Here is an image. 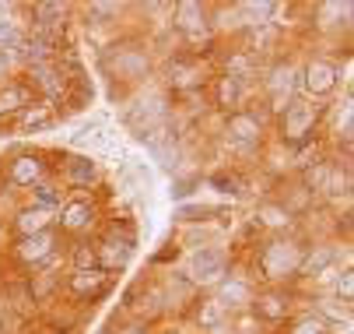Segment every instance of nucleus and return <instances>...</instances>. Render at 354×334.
<instances>
[{
    "label": "nucleus",
    "instance_id": "nucleus-1",
    "mask_svg": "<svg viewBox=\"0 0 354 334\" xmlns=\"http://www.w3.org/2000/svg\"><path fill=\"white\" fill-rule=\"evenodd\" d=\"M301 254H306V247H298L295 240H281L277 236V240L263 243V250H260V274L274 285V289H281V285L298 278Z\"/></svg>",
    "mask_w": 354,
    "mask_h": 334
},
{
    "label": "nucleus",
    "instance_id": "nucleus-2",
    "mask_svg": "<svg viewBox=\"0 0 354 334\" xmlns=\"http://www.w3.org/2000/svg\"><path fill=\"white\" fill-rule=\"evenodd\" d=\"M106 71L120 81H140L151 71V57L140 50V46H109L102 57Z\"/></svg>",
    "mask_w": 354,
    "mask_h": 334
},
{
    "label": "nucleus",
    "instance_id": "nucleus-3",
    "mask_svg": "<svg viewBox=\"0 0 354 334\" xmlns=\"http://www.w3.org/2000/svg\"><path fill=\"white\" fill-rule=\"evenodd\" d=\"M316 120H319V106L291 99L281 109V137L288 141V145H301V141L316 130Z\"/></svg>",
    "mask_w": 354,
    "mask_h": 334
},
{
    "label": "nucleus",
    "instance_id": "nucleus-4",
    "mask_svg": "<svg viewBox=\"0 0 354 334\" xmlns=\"http://www.w3.org/2000/svg\"><path fill=\"white\" fill-rule=\"evenodd\" d=\"M95 254H98V267H102L106 274L109 271H123L130 264V257H133V229L113 225L106 240L95 247Z\"/></svg>",
    "mask_w": 354,
    "mask_h": 334
},
{
    "label": "nucleus",
    "instance_id": "nucleus-5",
    "mask_svg": "<svg viewBox=\"0 0 354 334\" xmlns=\"http://www.w3.org/2000/svg\"><path fill=\"white\" fill-rule=\"evenodd\" d=\"M228 278V254L221 247H196L189 257V281L193 285H218Z\"/></svg>",
    "mask_w": 354,
    "mask_h": 334
},
{
    "label": "nucleus",
    "instance_id": "nucleus-6",
    "mask_svg": "<svg viewBox=\"0 0 354 334\" xmlns=\"http://www.w3.org/2000/svg\"><path fill=\"white\" fill-rule=\"evenodd\" d=\"M337 81H340L337 64H333V60H323V57L309 60L306 67L298 71V85H301V91H306L309 99H323V95H333V91H337Z\"/></svg>",
    "mask_w": 354,
    "mask_h": 334
},
{
    "label": "nucleus",
    "instance_id": "nucleus-7",
    "mask_svg": "<svg viewBox=\"0 0 354 334\" xmlns=\"http://www.w3.org/2000/svg\"><path fill=\"white\" fill-rule=\"evenodd\" d=\"M53 254H57V229L35 232V236H18V243H15V257L25 267H39L42 261H49Z\"/></svg>",
    "mask_w": 354,
    "mask_h": 334
},
{
    "label": "nucleus",
    "instance_id": "nucleus-8",
    "mask_svg": "<svg viewBox=\"0 0 354 334\" xmlns=\"http://www.w3.org/2000/svg\"><path fill=\"white\" fill-rule=\"evenodd\" d=\"M225 130H228V137L235 141V145H242V148H257V145H260V137H263V123H260V116H257V113H249V109H235V113H228Z\"/></svg>",
    "mask_w": 354,
    "mask_h": 334
},
{
    "label": "nucleus",
    "instance_id": "nucleus-9",
    "mask_svg": "<svg viewBox=\"0 0 354 334\" xmlns=\"http://www.w3.org/2000/svg\"><path fill=\"white\" fill-rule=\"evenodd\" d=\"M172 25L186 35V39H196V35H207L211 21H207V8L196 4V0H179L172 8Z\"/></svg>",
    "mask_w": 354,
    "mask_h": 334
},
{
    "label": "nucleus",
    "instance_id": "nucleus-10",
    "mask_svg": "<svg viewBox=\"0 0 354 334\" xmlns=\"http://www.w3.org/2000/svg\"><path fill=\"white\" fill-rule=\"evenodd\" d=\"M252 285H249V278H235V274H228L225 281H218V303L225 306V313H245L249 306H252Z\"/></svg>",
    "mask_w": 354,
    "mask_h": 334
},
{
    "label": "nucleus",
    "instance_id": "nucleus-11",
    "mask_svg": "<svg viewBox=\"0 0 354 334\" xmlns=\"http://www.w3.org/2000/svg\"><path fill=\"white\" fill-rule=\"evenodd\" d=\"M252 317L257 320H267V324H281L288 313H291V296L284 289H267V292H257L252 296Z\"/></svg>",
    "mask_w": 354,
    "mask_h": 334
},
{
    "label": "nucleus",
    "instance_id": "nucleus-12",
    "mask_svg": "<svg viewBox=\"0 0 354 334\" xmlns=\"http://www.w3.org/2000/svg\"><path fill=\"white\" fill-rule=\"evenodd\" d=\"M295 88H298V71H295L291 64H277V67L270 71V78H267V91H270L277 113L295 99Z\"/></svg>",
    "mask_w": 354,
    "mask_h": 334
},
{
    "label": "nucleus",
    "instance_id": "nucleus-13",
    "mask_svg": "<svg viewBox=\"0 0 354 334\" xmlns=\"http://www.w3.org/2000/svg\"><path fill=\"white\" fill-rule=\"evenodd\" d=\"M67 289H71V296H77V299H98V296L109 289V274H106L102 267L74 271V274L67 278Z\"/></svg>",
    "mask_w": 354,
    "mask_h": 334
},
{
    "label": "nucleus",
    "instance_id": "nucleus-14",
    "mask_svg": "<svg viewBox=\"0 0 354 334\" xmlns=\"http://www.w3.org/2000/svg\"><path fill=\"white\" fill-rule=\"evenodd\" d=\"M57 222H60L64 232H84V229H91V222H95V204L84 201V197L64 201L60 211H57Z\"/></svg>",
    "mask_w": 354,
    "mask_h": 334
},
{
    "label": "nucleus",
    "instance_id": "nucleus-15",
    "mask_svg": "<svg viewBox=\"0 0 354 334\" xmlns=\"http://www.w3.org/2000/svg\"><path fill=\"white\" fill-rule=\"evenodd\" d=\"M8 179H11L15 186L32 190L35 183L46 179V162H42L39 155H18V159L11 162V169H8Z\"/></svg>",
    "mask_w": 354,
    "mask_h": 334
},
{
    "label": "nucleus",
    "instance_id": "nucleus-16",
    "mask_svg": "<svg viewBox=\"0 0 354 334\" xmlns=\"http://www.w3.org/2000/svg\"><path fill=\"white\" fill-rule=\"evenodd\" d=\"M333 264H337V247H333V243H316V247H309L306 254H301V271H298V278H316V274L330 271Z\"/></svg>",
    "mask_w": 354,
    "mask_h": 334
},
{
    "label": "nucleus",
    "instance_id": "nucleus-17",
    "mask_svg": "<svg viewBox=\"0 0 354 334\" xmlns=\"http://www.w3.org/2000/svg\"><path fill=\"white\" fill-rule=\"evenodd\" d=\"M57 225V211H46V208H21L15 215V229L18 236H35V232H49Z\"/></svg>",
    "mask_w": 354,
    "mask_h": 334
},
{
    "label": "nucleus",
    "instance_id": "nucleus-18",
    "mask_svg": "<svg viewBox=\"0 0 354 334\" xmlns=\"http://www.w3.org/2000/svg\"><path fill=\"white\" fill-rule=\"evenodd\" d=\"M64 179L71 186H91V183H98V166L88 155H71L64 162Z\"/></svg>",
    "mask_w": 354,
    "mask_h": 334
},
{
    "label": "nucleus",
    "instance_id": "nucleus-19",
    "mask_svg": "<svg viewBox=\"0 0 354 334\" xmlns=\"http://www.w3.org/2000/svg\"><path fill=\"white\" fill-rule=\"evenodd\" d=\"M242 95H245V85L232 74H221L218 85H214V103L225 109V113H235L242 106Z\"/></svg>",
    "mask_w": 354,
    "mask_h": 334
},
{
    "label": "nucleus",
    "instance_id": "nucleus-20",
    "mask_svg": "<svg viewBox=\"0 0 354 334\" xmlns=\"http://www.w3.org/2000/svg\"><path fill=\"white\" fill-rule=\"evenodd\" d=\"M313 313L330 327V324H344V327H351V303H340V299H333V296H319L316 303H313Z\"/></svg>",
    "mask_w": 354,
    "mask_h": 334
},
{
    "label": "nucleus",
    "instance_id": "nucleus-21",
    "mask_svg": "<svg viewBox=\"0 0 354 334\" xmlns=\"http://www.w3.org/2000/svg\"><path fill=\"white\" fill-rule=\"evenodd\" d=\"M28 71H32V81H35V88H42L49 99H57L60 95V88H64V78L57 74V67H53V60H39V64H28Z\"/></svg>",
    "mask_w": 354,
    "mask_h": 334
},
{
    "label": "nucleus",
    "instance_id": "nucleus-22",
    "mask_svg": "<svg viewBox=\"0 0 354 334\" xmlns=\"http://www.w3.org/2000/svg\"><path fill=\"white\" fill-rule=\"evenodd\" d=\"M28 103L32 99H28V88L25 85H11V81L0 85V116H18Z\"/></svg>",
    "mask_w": 354,
    "mask_h": 334
},
{
    "label": "nucleus",
    "instance_id": "nucleus-23",
    "mask_svg": "<svg viewBox=\"0 0 354 334\" xmlns=\"http://www.w3.org/2000/svg\"><path fill=\"white\" fill-rule=\"evenodd\" d=\"M193 320L204 327V331H214V327H221V324L228 320V313H225V306H221L214 296H207V299H200V303H196Z\"/></svg>",
    "mask_w": 354,
    "mask_h": 334
},
{
    "label": "nucleus",
    "instance_id": "nucleus-24",
    "mask_svg": "<svg viewBox=\"0 0 354 334\" xmlns=\"http://www.w3.org/2000/svg\"><path fill=\"white\" fill-rule=\"evenodd\" d=\"M15 123H18L21 130H42V127L53 123V109H49L46 103H28V106L15 116Z\"/></svg>",
    "mask_w": 354,
    "mask_h": 334
},
{
    "label": "nucleus",
    "instance_id": "nucleus-25",
    "mask_svg": "<svg viewBox=\"0 0 354 334\" xmlns=\"http://www.w3.org/2000/svg\"><path fill=\"white\" fill-rule=\"evenodd\" d=\"M257 222L267 225V229H274V232H284L291 225V211L284 204H277V201H267V204L257 208Z\"/></svg>",
    "mask_w": 354,
    "mask_h": 334
},
{
    "label": "nucleus",
    "instance_id": "nucleus-26",
    "mask_svg": "<svg viewBox=\"0 0 354 334\" xmlns=\"http://www.w3.org/2000/svg\"><path fill=\"white\" fill-rule=\"evenodd\" d=\"M32 197H35V208L57 211V208H60V201H64V190L42 179V183H35V186H32Z\"/></svg>",
    "mask_w": 354,
    "mask_h": 334
},
{
    "label": "nucleus",
    "instance_id": "nucleus-27",
    "mask_svg": "<svg viewBox=\"0 0 354 334\" xmlns=\"http://www.w3.org/2000/svg\"><path fill=\"white\" fill-rule=\"evenodd\" d=\"M172 78V88H189V85H196L200 81V67L193 64V60H176L172 64V71H169Z\"/></svg>",
    "mask_w": 354,
    "mask_h": 334
},
{
    "label": "nucleus",
    "instance_id": "nucleus-28",
    "mask_svg": "<svg viewBox=\"0 0 354 334\" xmlns=\"http://www.w3.org/2000/svg\"><path fill=\"white\" fill-rule=\"evenodd\" d=\"M239 15H242V25H267V18L277 11V4H239L235 8Z\"/></svg>",
    "mask_w": 354,
    "mask_h": 334
},
{
    "label": "nucleus",
    "instance_id": "nucleus-29",
    "mask_svg": "<svg viewBox=\"0 0 354 334\" xmlns=\"http://www.w3.org/2000/svg\"><path fill=\"white\" fill-rule=\"evenodd\" d=\"M333 299L354 303V271H351V267L337 271V278H333Z\"/></svg>",
    "mask_w": 354,
    "mask_h": 334
},
{
    "label": "nucleus",
    "instance_id": "nucleus-30",
    "mask_svg": "<svg viewBox=\"0 0 354 334\" xmlns=\"http://www.w3.org/2000/svg\"><path fill=\"white\" fill-rule=\"evenodd\" d=\"M330 327L316 317V313H301L298 320H291V331L288 334H326Z\"/></svg>",
    "mask_w": 354,
    "mask_h": 334
},
{
    "label": "nucleus",
    "instance_id": "nucleus-31",
    "mask_svg": "<svg viewBox=\"0 0 354 334\" xmlns=\"http://www.w3.org/2000/svg\"><path fill=\"white\" fill-rule=\"evenodd\" d=\"M347 186H351L347 173L340 176V166H333V169H330V176H326V183L319 186V194H326V197H340V194H347Z\"/></svg>",
    "mask_w": 354,
    "mask_h": 334
},
{
    "label": "nucleus",
    "instance_id": "nucleus-32",
    "mask_svg": "<svg viewBox=\"0 0 354 334\" xmlns=\"http://www.w3.org/2000/svg\"><path fill=\"white\" fill-rule=\"evenodd\" d=\"M74 271H91L98 267V254H95V243H77L74 247Z\"/></svg>",
    "mask_w": 354,
    "mask_h": 334
},
{
    "label": "nucleus",
    "instance_id": "nucleus-33",
    "mask_svg": "<svg viewBox=\"0 0 354 334\" xmlns=\"http://www.w3.org/2000/svg\"><path fill=\"white\" fill-rule=\"evenodd\" d=\"M84 15H88V18H116L120 8H116V4H88Z\"/></svg>",
    "mask_w": 354,
    "mask_h": 334
},
{
    "label": "nucleus",
    "instance_id": "nucleus-34",
    "mask_svg": "<svg viewBox=\"0 0 354 334\" xmlns=\"http://www.w3.org/2000/svg\"><path fill=\"white\" fill-rule=\"evenodd\" d=\"M11 74V53L0 50V85H4V78Z\"/></svg>",
    "mask_w": 354,
    "mask_h": 334
},
{
    "label": "nucleus",
    "instance_id": "nucleus-35",
    "mask_svg": "<svg viewBox=\"0 0 354 334\" xmlns=\"http://www.w3.org/2000/svg\"><path fill=\"white\" fill-rule=\"evenodd\" d=\"M120 334H147V327H140V324H127Z\"/></svg>",
    "mask_w": 354,
    "mask_h": 334
},
{
    "label": "nucleus",
    "instance_id": "nucleus-36",
    "mask_svg": "<svg viewBox=\"0 0 354 334\" xmlns=\"http://www.w3.org/2000/svg\"><path fill=\"white\" fill-rule=\"evenodd\" d=\"M0 327H4V317H0Z\"/></svg>",
    "mask_w": 354,
    "mask_h": 334
},
{
    "label": "nucleus",
    "instance_id": "nucleus-37",
    "mask_svg": "<svg viewBox=\"0 0 354 334\" xmlns=\"http://www.w3.org/2000/svg\"><path fill=\"white\" fill-rule=\"evenodd\" d=\"M102 334H109V331H102Z\"/></svg>",
    "mask_w": 354,
    "mask_h": 334
}]
</instances>
